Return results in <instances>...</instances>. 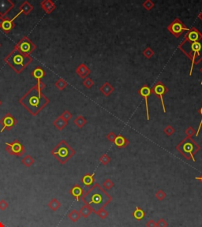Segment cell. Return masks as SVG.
Listing matches in <instances>:
<instances>
[{"instance_id":"obj_4","label":"cell","mask_w":202,"mask_h":227,"mask_svg":"<svg viewBox=\"0 0 202 227\" xmlns=\"http://www.w3.org/2000/svg\"><path fill=\"white\" fill-rule=\"evenodd\" d=\"M4 62L17 73H21L33 62V58L13 48V51L4 58Z\"/></svg>"},{"instance_id":"obj_16","label":"cell","mask_w":202,"mask_h":227,"mask_svg":"<svg viewBox=\"0 0 202 227\" xmlns=\"http://www.w3.org/2000/svg\"><path fill=\"white\" fill-rule=\"evenodd\" d=\"M91 70L89 69V68L86 66L85 63H80L76 69V73L80 77V78L82 79H85L86 78H88V76L90 74Z\"/></svg>"},{"instance_id":"obj_40","label":"cell","mask_w":202,"mask_h":227,"mask_svg":"<svg viewBox=\"0 0 202 227\" xmlns=\"http://www.w3.org/2000/svg\"><path fill=\"white\" fill-rule=\"evenodd\" d=\"M185 134H186V137H192L193 136L195 135V134H196V130L194 129L193 127L189 126L187 129H186V131H185Z\"/></svg>"},{"instance_id":"obj_22","label":"cell","mask_w":202,"mask_h":227,"mask_svg":"<svg viewBox=\"0 0 202 227\" xmlns=\"http://www.w3.org/2000/svg\"><path fill=\"white\" fill-rule=\"evenodd\" d=\"M100 91L102 92L103 95L107 97L115 91V88H114L113 86L109 84V82H105L100 88Z\"/></svg>"},{"instance_id":"obj_11","label":"cell","mask_w":202,"mask_h":227,"mask_svg":"<svg viewBox=\"0 0 202 227\" xmlns=\"http://www.w3.org/2000/svg\"><path fill=\"white\" fill-rule=\"evenodd\" d=\"M21 13H18L14 16V18H10L7 17H0V29L2 30L4 33L8 34L13 28H15L16 24L14 23V20L18 18Z\"/></svg>"},{"instance_id":"obj_19","label":"cell","mask_w":202,"mask_h":227,"mask_svg":"<svg viewBox=\"0 0 202 227\" xmlns=\"http://www.w3.org/2000/svg\"><path fill=\"white\" fill-rule=\"evenodd\" d=\"M33 8L34 7H33V6L29 2H28V1H24L22 3V5L20 6L19 12L21 13H23L25 16H27V15H28L33 11Z\"/></svg>"},{"instance_id":"obj_18","label":"cell","mask_w":202,"mask_h":227,"mask_svg":"<svg viewBox=\"0 0 202 227\" xmlns=\"http://www.w3.org/2000/svg\"><path fill=\"white\" fill-rule=\"evenodd\" d=\"M114 144L118 148H125L128 146L130 142L125 137L119 134V135L116 136V138H115Z\"/></svg>"},{"instance_id":"obj_6","label":"cell","mask_w":202,"mask_h":227,"mask_svg":"<svg viewBox=\"0 0 202 227\" xmlns=\"http://www.w3.org/2000/svg\"><path fill=\"white\" fill-rule=\"evenodd\" d=\"M176 149L187 160L191 159L193 162H195L194 155L199 151L200 147L193 140L192 137H186L176 146Z\"/></svg>"},{"instance_id":"obj_15","label":"cell","mask_w":202,"mask_h":227,"mask_svg":"<svg viewBox=\"0 0 202 227\" xmlns=\"http://www.w3.org/2000/svg\"><path fill=\"white\" fill-rule=\"evenodd\" d=\"M69 193L76 200L79 201L80 198L82 197L83 195L85 194V190L82 189V187L80 184H77L70 189Z\"/></svg>"},{"instance_id":"obj_42","label":"cell","mask_w":202,"mask_h":227,"mask_svg":"<svg viewBox=\"0 0 202 227\" xmlns=\"http://www.w3.org/2000/svg\"><path fill=\"white\" fill-rule=\"evenodd\" d=\"M35 87L37 88V90L39 91V92H42V91L44 89L45 84H44V83L42 81H37L36 84H35Z\"/></svg>"},{"instance_id":"obj_9","label":"cell","mask_w":202,"mask_h":227,"mask_svg":"<svg viewBox=\"0 0 202 227\" xmlns=\"http://www.w3.org/2000/svg\"><path fill=\"white\" fill-rule=\"evenodd\" d=\"M5 145H6L5 150L11 155L22 157L25 152V147H24L23 145H22V144L18 140H13L12 143L6 142Z\"/></svg>"},{"instance_id":"obj_47","label":"cell","mask_w":202,"mask_h":227,"mask_svg":"<svg viewBox=\"0 0 202 227\" xmlns=\"http://www.w3.org/2000/svg\"><path fill=\"white\" fill-rule=\"evenodd\" d=\"M195 179L197 180V181H200V183H201V184H202V174L200 175V176H199V177H196Z\"/></svg>"},{"instance_id":"obj_38","label":"cell","mask_w":202,"mask_h":227,"mask_svg":"<svg viewBox=\"0 0 202 227\" xmlns=\"http://www.w3.org/2000/svg\"><path fill=\"white\" fill-rule=\"evenodd\" d=\"M103 186H104V189H111L115 186V184H114V182L111 181V180L107 178V179H106L105 181H104V183H103Z\"/></svg>"},{"instance_id":"obj_10","label":"cell","mask_w":202,"mask_h":227,"mask_svg":"<svg viewBox=\"0 0 202 227\" xmlns=\"http://www.w3.org/2000/svg\"><path fill=\"white\" fill-rule=\"evenodd\" d=\"M168 30L174 37L179 38L183 33L189 31V28H188L180 19L176 18L169 25H168Z\"/></svg>"},{"instance_id":"obj_24","label":"cell","mask_w":202,"mask_h":227,"mask_svg":"<svg viewBox=\"0 0 202 227\" xmlns=\"http://www.w3.org/2000/svg\"><path fill=\"white\" fill-rule=\"evenodd\" d=\"M92 212H93L92 207H91L90 206L87 205V204H85V205L80 208V211H79V213H80V216H82V217L85 218V219H87V218L92 214Z\"/></svg>"},{"instance_id":"obj_21","label":"cell","mask_w":202,"mask_h":227,"mask_svg":"<svg viewBox=\"0 0 202 227\" xmlns=\"http://www.w3.org/2000/svg\"><path fill=\"white\" fill-rule=\"evenodd\" d=\"M31 75L37 81H41L42 78H44L46 76V73L44 70L43 68H41L40 66H37L32 71Z\"/></svg>"},{"instance_id":"obj_12","label":"cell","mask_w":202,"mask_h":227,"mask_svg":"<svg viewBox=\"0 0 202 227\" xmlns=\"http://www.w3.org/2000/svg\"><path fill=\"white\" fill-rule=\"evenodd\" d=\"M0 124L2 125V129L0 130V133H3L4 130L10 131L18 124V120L12 115L11 114L7 113L0 120Z\"/></svg>"},{"instance_id":"obj_49","label":"cell","mask_w":202,"mask_h":227,"mask_svg":"<svg viewBox=\"0 0 202 227\" xmlns=\"http://www.w3.org/2000/svg\"><path fill=\"white\" fill-rule=\"evenodd\" d=\"M0 227H6L5 225L2 222H0Z\"/></svg>"},{"instance_id":"obj_14","label":"cell","mask_w":202,"mask_h":227,"mask_svg":"<svg viewBox=\"0 0 202 227\" xmlns=\"http://www.w3.org/2000/svg\"><path fill=\"white\" fill-rule=\"evenodd\" d=\"M14 6L15 4L10 0H0V17H5Z\"/></svg>"},{"instance_id":"obj_32","label":"cell","mask_w":202,"mask_h":227,"mask_svg":"<svg viewBox=\"0 0 202 227\" xmlns=\"http://www.w3.org/2000/svg\"><path fill=\"white\" fill-rule=\"evenodd\" d=\"M142 7H143L146 10L149 11V10H151L152 9L155 7V3L153 2V1H151V0H146V1H145V2L142 3Z\"/></svg>"},{"instance_id":"obj_43","label":"cell","mask_w":202,"mask_h":227,"mask_svg":"<svg viewBox=\"0 0 202 227\" xmlns=\"http://www.w3.org/2000/svg\"><path fill=\"white\" fill-rule=\"evenodd\" d=\"M168 222L163 219H160L156 222V227H168Z\"/></svg>"},{"instance_id":"obj_41","label":"cell","mask_w":202,"mask_h":227,"mask_svg":"<svg viewBox=\"0 0 202 227\" xmlns=\"http://www.w3.org/2000/svg\"><path fill=\"white\" fill-rule=\"evenodd\" d=\"M9 207V204H8V202H7L6 199H3L0 200V210L2 211H6V210Z\"/></svg>"},{"instance_id":"obj_39","label":"cell","mask_w":202,"mask_h":227,"mask_svg":"<svg viewBox=\"0 0 202 227\" xmlns=\"http://www.w3.org/2000/svg\"><path fill=\"white\" fill-rule=\"evenodd\" d=\"M60 117H61L63 119H64L65 121L68 122V121L70 120V119H72V114H71L70 111H68V110H64V111L61 114Z\"/></svg>"},{"instance_id":"obj_29","label":"cell","mask_w":202,"mask_h":227,"mask_svg":"<svg viewBox=\"0 0 202 227\" xmlns=\"http://www.w3.org/2000/svg\"><path fill=\"white\" fill-rule=\"evenodd\" d=\"M68 218H69L73 222H76L80 219V213H79V211H77V210L74 209L68 214Z\"/></svg>"},{"instance_id":"obj_1","label":"cell","mask_w":202,"mask_h":227,"mask_svg":"<svg viewBox=\"0 0 202 227\" xmlns=\"http://www.w3.org/2000/svg\"><path fill=\"white\" fill-rule=\"evenodd\" d=\"M179 49L191 60L189 76L193 68L202 61V33L195 27H192L185 35L184 40L179 45Z\"/></svg>"},{"instance_id":"obj_46","label":"cell","mask_w":202,"mask_h":227,"mask_svg":"<svg viewBox=\"0 0 202 227\" xmlns=\"http://www.w3.org/2000/svg\"><path fill=\"white\" fill-rule=\"evenodd\" d=\"M146 227H156V222L153 219H150L146 223Z\"/></svg>"},{"instance_id":"obj_25","label":"cell","mask_w":202,"mask_h":227,"mask_svg":"<svg viewBox=\"0 0 202 227\" xmlns=\"http://www.w3.org/2000/svg\"><path fill=\"white\" fill-rule=\"evenodd\" d=\"M145 215H146V214H145V211L139 207H137L136 209H135L134 211L133 212V218L137 221L142 220V219L145 217Z\"/></svg>"},{"instance_id":"obj_36","label":"cell","mask_w":202,"mask_h":227,"mask_svg":"<svg viewBox=\"0 0 202 227\" xmlns=\"http://www.w3.org/2000/svg\"><path fill=\"white\" fill-rule=\"evenodd\" d=\"M156 199H158V200L161 201V200H163V199H165V197H166V193H164V192L162 190V189H159V190H158L157 192L156 193Z\"/></svg>"},{"instance_id":"obj_13","label":"cell","mask_w":202,"mask_h":227,"mask_svg":"<svg viewBox=\"0 0 202 227\" xmlns=\"http://www.w3.org/2000/svg\"><path fill=\"white\" fill-rule=\"evenodd\" d=\"M138 94H139L140 96L141 97L145 99V110H146V117H147V120L149 121L150 120V117H149V110H148V98L149 97V96L152 94V91L151 88L148 87L147 84H144L141 88L139 89L138 91Z\"/></svg>"},{"instance_id":"obj_30","label":"cell","mask_w":202,"mask_h":227,"mask_svg":"<svg viewBox=\"0 0 202 227\" xmlns=\"http://www.w3.org/2000/svg\"><path fill=\"white\" fill-rule=\"evenodd\" d=\"M68 83L66 82V81H65L64 79H63V78H59V79L54 83V86H55L59 91H62L64 88H66V87Z\"/></svg>"},{"instance_id":"obj_50","label":"cell","mask_w":202,"mask_h":227,"mask_svg":"<svg viewBox=\"0 0 202 227\" xmlns=\"http://www.w3.org/2000/svg\"><path fill=\"white\" fill-rule=\"evenodd\" d=\"M200 72H201V73H202V67H201V68H200ZM200 84H202V80H201V82H200Z\"/></svg>"},{"instance_id":"obj_44","label":"cell","mask_w":202,"mask_h":227,"mask_svg":"<svg viewBox=\"0 0 202 227\" xmlns=\"http://www.w3.org/2000/svg\"><path fill=\"white\" fill-rule=\"evenodd\" d=\"M115 138H116V135L114 134L113 132H110L107 135V139L111 143H114L115 140Z\"/></svg>"},{"instance_id":"obj_8","label":"cell","mask_w":202,"mask_h":227,"mask_svg":"<svg viewBox=\"0 0 202 227\" xmlns=\"http://www.w3.org/2000/svg\"><path fill=\"white\" fill-rule=\"evenodd\" d=\"M152 94L155 95L156 97L159 98L161 101L162 107H163V113H166V107L164 104V96L168 93V88L161 81H157L151 88Z\"/></svg>"},{"instance_id":"obj_45","label":"cell","mask_w":202,"mask_h":227,"mask_svg":"<svg viewBox=\"0 0 202 227\" xmlns=\"http://www.w3.org/2000/svg\"><path fill=\"white\" fill-rule=\"evenodd\" d=\"M198 112H199V114H200V115L202 116V107H200V109H199ZM202 129V119H201V121H200V125H199V126H198V129H197V130L196 131L195 135L197 136V137L199 135V133H200V129Z\"/></svg>"},{"instance_id":"obj_3","label":"cell","mask_w":202,"mask_h":227,"mask_svg":"<svg viewBox=\"0 0 202 227\" xmlns=\"http://www.w3.org/2000/svg\"><path fill=\"white\" fill-rule=\"evenodd\" d=\"M85 204L90 206L93 212L104 208L112 200V197L98 183H96L81 197Z\"/></svg>"},{"instance_id":"obj_26","label":"cell","mask_w":202,"mask_h":227,"mask_svg":"<svg viewBox=\"0 0 202 227\" xmlns=\"http://www.w3.org/2000/svg\"><path fill=\"white\" fill-rule=\"evenodd\" d=\"M48 207H49L50 209L52 211H56L57 210L59 209V207H61V203L59 202L57 199L55 198H53L50 200V202L48 203Z\"/></svg>"},{"instance_id":"obj_23","label":"cell","mask_w":202,"mask_h":227,"mask_svg":"<svg viewBox=\"0 0 202 227\" xmlns=\"http://www.w3.org/2000/svg\"><path fill=\"white\" fill-rule=\"evenodd\" d=\"M53 125H54V126L58 130L61 131V130H63V129H65L66 126H67L68 122L65 121L64 119H63L60 116H59V117H58L57 119L53 122Z\"/></svg>"},{"instance_id":"obj_28","label":"cell","mask_w":202,"mask_h":227,"mask_svg":"<svg viewBox=\"0 0 202 227\" xmlns=\"http://www.w3.org/2000/svg\"><path fill=\"white\" fill-rule=\"evenodd\" d=\"M74 123L75 124L76 126H77L78 128H82L87 123V120L85 119L83 116L78 115L74 121Z\"/></svg>"},{"instance_id":"obj_52","label":"cell","mask_w":202,"mask_h":227,"mask_svg":"<svg viewBox=\"0 0 202 227\" xmlns=\"http://www.w3.org/2000/svg\"><path fill=\"white\" fill-rule=\"evenodd\" d=\"M0 47H1V43H0Z\"/></svg>"},{"instance_id":"obj_31","label":"cell","mask_w":202,"mask_h":227,"mask_svg":"<svg viewBox=\"0 0 202 227\" xmlns=\"http://www.w3.org/2000/svg\"><path fill=\"white\" fill-rule=\"evenodd\" d=\"M99 161L102 163L104 166H107V165L111 162V158L108 156V155H107V154H104V155H102L100 157Z\"/></svg>"},{"instance_id":"obj_34","label":"cell","mask_w":202,"mask_h":227,"mask_svg":"<svg viewBox=\"0 0 202 227\" xmlns=\"http://www.w3.org/2000/svg\"><path fill=\"white\" fill-rule=\"evenodd\" d=\"M95 213L100 218V219H106V218H107V216H108V212H107L104 208H101V209H100L99 211H96Z\"/></svg>"},{"instance_id":"obj_2","label":"cell","mask_w":202,"mask_h":227,"mask_svg":"<svg viewBox=\"0 0 202 227\" xmlns=\"http://www.w3.org/2000/svg\"><path fill=\"white\" fill-rule=\"evenodd\" d=\"M19 103L31 115L36 116L49 103V99L42 92H39L34 85L19 99Z\"/></svg>"},{"instance_id":"obj_51","label":"cell","mask_w":202,"mask_h":227,"mask_svg":"<svg viewBox=\"0 0 202 227\" xmlns=\"http://www.w3.org/2000/svg\"><path fill=\"white\" fill-rule=\"evenodd\" d=\"M1 104H2V102H1V101H0V106H1Z\"/></svg>"},{"instance_id":"obj_35","label":"cell","mask_w":202,"mask_h":227,"mask_svg":"<svg viewBox=\"0 0 202 227\" xmlns=\"http://www.w3.org/2000/svg\"><path fill=\"white\" fill-rule=\"evenodd\" d=\"M163 132H164V134H166L168 137H171V135H173V134H174V133L175 132V130H174V129L173 128L171 125H167L166 127H165L164 129H163Z\"/></svg>"},{"instance_id":"obj_7","label":"cell","mask_w":202,"mask_h":227,"mask_svg":"<svg viewBox=\"0 0 202 227\" xmlns=\"http://www.w3.org/2000/svg\"><path fill=\"white\" fill-rule=\"evenodd\" d=\"M14 49L25 54L30 55L36 49V46L27 36H24L17 44L14 45Z\"/></svg>"},{"instance_id":"obj_27","label":"cell","mask_w":202,"mask_h":227,"mask_svg":"<svg viewBox=\"0 0 202 227\" xmlns=\"http://www.w3.org/2000/svg\"><path fill=\"white\" fill-rule=\"evenodd\" d=\"M22 163L25 167H30L32 166V165H33L35 163V159L34 158L31 156L29 155H26L22 160Z\"/></svg>"},{"instance_id":"obj_33","label":"cell","mask_w":202,"mask_h":227,"mask_svg":"<svg viewBox=\"0 0 202 227\" xmlns=\"http://www.w3.org/2000/svg\"><path fill=\"white\" fill-rule=\"evenodd\" d=\"M143 55L145 56L146 58H151L153 55H154V51H153V49L150 48H145V50L142 52Z\"/></svg>"},{"instance_id":"obj_20","label":"cell","mask_w":202,"mask_h":227,"mask_svg":"<svg viewBox=\"0 0 202 227\" xmlns=\"http://www.w3.org/2000/svg\"><path fill=\"white\" fill-rule=\"evenodd\" d=\"M94 176H95V173L93 174H86L81 178V182L84 184L85 187H90L92 184L95 183V178H94Z\"/></svg>"},{"instance_id":"obj_5","label":"cell","mask_w":202,"mask_h":227,"mask_svg":"<svg viewBox=\"0 0 202 227\" xmlns=\"http://www.w3.org/2000/svg\"><path fill=\"white\" fill-rule=\"evenodd\" d=\"M75 153V150L71 148L64 140H62L51 151V155L62 165L66 164Z\"/></svg>"},{"instance_id":"obj_48","label":"cell","mask_w":202,"mask_h":227,"mask_svg":"<svg viewBox=\"0 0 202 227\" xmlns=\"http://www.w3.org/2000/svg\"><path fill=\"white\" fill-rule=\"evenodd\" d=\"M197 17H198L199 19H200V20L201 21V22H202V10H201V11H200V13H199L198 16H197Z\"/></svg>"},{"instance_id":"obj_17","label":"cell","mask_w":202,"mask_h":227,"mask_svg":"<svg viewBox=\"0 0 202 227\" xmlns=\"http://www.w3.org/2000/svg\"><path fill=\"white\" fill-rule=\"evenodd\" d=\"M40 6L47 14H50L55 10V4L51 0H43L40 2Z\"/></svg>"},{"instance_id":"obj_37","label":"cell","mask_w":202,"mask_h":227,"mask_svg":"<svg viewBox=\"0 0 202 227\" xmlns=\"http://www.w3.org/2000/svg\"><path fill=\"white\" fill-rule=\"evenodd\" d=\"M83 85H84L86 88H91L94 85V81H92L91 78H86L85 79H84V81H83Z\"/></svg>"}]
</instances>
